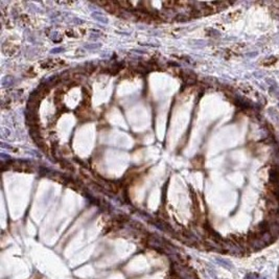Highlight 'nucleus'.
<instances>
[{
  "label": "nucleus",
  "instance_id": "2",
  "mask_svg": "<svg viewBox=\"0 0 279 279\" xmlns=\"http://www.w3.org/2000/svg\"><path fill=\"white\" fill-rule=\"evenodd\" d=\"M259 275H257L256 273H249L246 276V279H259Z\"/></svg>",
  "mask_w": 279,
  "mask_h": 279
},
{
  "label": "nucleus",
  "instance_id": "1",
  "mask_svg": "<svg viewBox=\"0 0 279 279\" xmlns=\"http://www.w3.org/2000/svg\"><path fill=\"white\" fill-rule=\"evenodd\" d=\"M276 61H277V59L274 58V56H272V58L264 59V60L261 62V64L264 66H266V67H269V66H271V65H273V64L276 63Z\"/></svg>",
  "mask_w": 279,
  "mask_h": 279
}]
</instances>
